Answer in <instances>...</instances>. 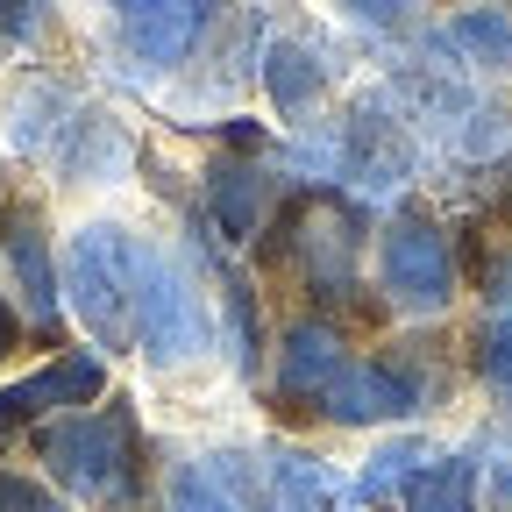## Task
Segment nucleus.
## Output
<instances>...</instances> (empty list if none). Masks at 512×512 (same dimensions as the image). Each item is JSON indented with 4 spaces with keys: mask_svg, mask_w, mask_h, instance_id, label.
I'll return each mask as SVG.
<instances>
[{
    "mask_svg": "<svg viewBox=\"0 0 512 512\" xmlns=\"http://www.w3.org/2000/svg\"><path fill=\"white\" fill-rule=\"evenodd\" d=\"M207 22H214V0H121V36L150 72H171Z\"/></svg>",
    "mask_w": 512,
    "mask_h": 512,
    "instance_id": "39448f33",
    "label": "nucleus"
},
{
    "mask_svg": "<svg viewBox=\"0 0 512 512\" xmlns=\"http://www.w3.org/2000/svg\"><path fill=\"white\" fill-rule=\"evenodd\" d=\"M64 292H72V313L86 328L107 349H121L136 328V242L121 228H79L72 256H64Z\"/></svg>",
    "mask_w": 512,
    "mask_h": 512,
    "instance_id": "f257e3e1",
    "label": "nucleus"
},
{
    "mask_svg": "<svg viewBox=\"0 0 512 512\" xmlns=\"http://www.w3.org/2000/svg\"><path fill=\"white\" fill-rule=\"evenodd\" d=\"M349 356H342V342L320 328V320H299V328L285 335V363H278V384L292 399H320L335 384V370H342Z\"/></svg>",
    "mask_w": 512,
    "mask_h": 512,
    "instance_id": "6e6552de",
    "label": "nucleus"
},
{
    "mask_svg": "<svg viewBox=\"0 0 512 512\" xmlns=\"http://www.w3.org/2000/svg\"><path fill=\"white\" fill-rule=\"evenodd\" d=\"M384 292L406 313H441L456 292V264H448V242L427 221H399L384 235Z\"/></svg>",
    "mask_w": 512,
    "mask_h": 512,
    "instance_id": "20e7f679",
    "label": "nucleus"
},
{
    "mask_svg": "<svg viewBox=\"0 0 512 512\" xmlns=\"http://www.w3.org/2000/svg\"><path fill=\"white\" fill-rule=\"evenodd\" d=\"M50 470L86 498H128V413H86L43 434Z\"/></svg>",
    "mask_w": 512,
    "mask_h": 512,
    "instance_id": "7ed1b4c3",
    "label": "nucleus"
},
{
    "mask_svg": "<svg viewBox=\"0 0 512 512\" xmlns=\"http://www.w3.org/2000/svg\"><path fill=\"white\" fill-rule=\"evenodd\" d=\"M491 505H498V512H512V456H498V463H491Z\"/></svg>",
    "mask_w": 512,
    "mask_h": 512,
    "instance_id": "5701e85b",
    "label": "nucleus"
},
{
    "mask_svg": "<svg viewBox=\"0 0 512 512\" xmlns=\"http://www.w3.org/2000/svg\"><path fill=\"white\" fill-rule=\"evenodd\" d=\"M171 512H235V498L214 477V463H185L178 484H171Z\"/></svg>",
    "mask_w": 512,
    "mask_h": 512,
    "instance_id": "f3484780",
    "label": "nucleus"
},
{
    "mask_svg": "<svg viewBox=\"0 0 512 512\" xmlns=\"http://www.w3.org/2000/svg\"><path fill=\"white\" fill-rule=\"evenodd\" d=\"M264 192H271V178L256 164H221L214 171V221H221L228 242L256 235V221H264Z\"/></svg>",
    "mask_w": 512,
    "mask_h": 512,
    "instance_id": "9d476101",
    "label": "nucleus"
},
{
    "mask_svg": "<svg viewBox=\"0 0 512 512\" xmlns=\"http://www.w3.org/2000/svg\"><path fill=\"white\" fill-rule=\"evenodd\" d=\"M0 512H64L57 498H43L36 484H22V477H0Z\"/></svg>",
    "mask_w": 512,
    "mask_h": 512,
    "instance_id": "412c9836",
    "label": "nucleus"
},
{
    "mask_svg": "<svg viewBox=\"0 0 512 512\" xmlns=\"http://www.w3.org/2000/svg\"><path fill=\"white\" fill-rule=\"evenodd\" d=\"M406 512H477V456H441L406 484Z\"/></svg>",
    "mask_w": 512,
    "mask_h": 512,
    "instance_id": "f8f14e48",
    "label": "nucleus"
},
{
    "mask_svg": "<svg viewBox=\"0 0 512 512\" xmlns=\"http://www.w3.org/2000/svg\"><path fill=\"white\" fill-rule=\"evenodd\" d=\"M57 164L72 171V178H86V185H93V178L107 185V178L128 164V136H121L114 121H72V143L57 150Z\"/></svg>",
    "mask_w": 512,
    "mask_h": 512,
    "instance_id": "ddd939ff",
    "label": "nucleus"
},
{
    "mask_svg": "<svg viewBox=\"0 0 512 512\" xmlns=\"http://www.w3.org/2000/svg\"><path fill=\"white\" fill-rule=\"evenodd\" d=\"M356 512H363V505H356Z\"/></svg>",
    "mask_w": 512,
    "mask_h": 512,
    "instance_id": "393cba45",
    "label": "nucleus"
},
{
    "mask_svg": "<svg viewBox=\"0 0 512 512\" xmlns=\"http://www.w3.org/2000/svg\"><path fill=\"white\" fill-rule=\"evenodd\" d=\"M456 43L477 50L484 64H512V22H505V15H484V8L456 15Z\"/></svg>",
    "mask_w": 512,
    "mask_h": 512,
    "instance_id": "a211bd4d",
    "label": "nucleus"
},
{
    "mask_svg": "<svg viewBox=\"0 0 512 512\" xmlns=\"http://www.w3.org/2000/svg\"><path fill=\"white\" fill-rule=\"evenodd\" d=\"M8 264H15V285H22L29 320L50 335V328H57V278H50V249H43V235H36L29 221L8 235Z\"/></svg>",
    "mask_w": 512,
    "mask_h": 512,
    "instance_id": "9b49d317",
    "label": "nucleus"
},
{
    "mask_svg": "<svg viewBox=\"0 0 512 512\" xmlns=\"http://www.w3.org/2000/svg\"><path fill=\"white\" fill-rule=\"evenodd\" d=\"M264 79H271L278 114H306L320 100V86H328V57H320L313 43H271L264 50Z\"/></svg>",
    "mask_w": 512,
    "mask_h": 512,
    "instance_id": "1a4fd4ad",
    "label": "nucleus"
},
{
    "mask_svg": "<svg viewBox=\"0 0 512 512\" xmlns=\"http://www.w3.org/2000/svg\"><path fill=\"white\" fill-rule=\"evenodd\" d=\"M349 15H363V22H377V29H392V22H406V0H342Z\"/></svg>",
    "mask_w": 512,
    "mask_h": 512,
    "instance_id": "4be33fe9",
    "label": "nucleus"
},
{
    "mask_svg": "<svg viewBox=\"0 0 512 512\" xmlns=\"http://www.w3.org/2000/svg\"><path fill=\"white\" fill-rule=\"evenodd\" d=\"M43 15H50V0H0V29H8L15 43H29L43 29Z\"/></svg>",
    "mask_w": 512,
    "mask_h": 512,
    "instance_id": "6ab92c4d",
    "label": "nucleus"
},
{
    "mask_svg": "<svg viewBox=\"0 0 512 512\" xmlns=\"http://www.w3.org/2000/svg\"><path fill=\"white\" fill-rule=\"evenodd\" d=\"M136 328L157 363H185L207 349V306L192 292V278L157 249H136Z\"/></svg>",
    "mask_w": 512,
    "mask_h": 512,
    "instance_id": "f03ea898",
    "label": "nucleus"
},
{
    "mask_svg": "<svg viewBox=\"0 0 512 512\" xmlns=\"http://www.w3.org/2000/svg\"><path fill=\"white\" fill-rule=\"evenodd\" d=\"M491 320H498V328H491V342H512V256L491 271Z\"/></svg>",
    "mask_w": 512,
    "mask_h": 512,
    "instance_id": "aec40b11",
    "label": "nucleus"
},
{
    "mask_svg": "<svg viewBox=\"0 0 512 512\" xmlns=\"http://www.w3.org/2000/svg\"><path fill=\"white\" fill-rule=\"evenodd\" d=\"M491 384L512 399V342H491Z\"/></svg>",
    "mask_w": 512,
    "mask_h": 512,
    "instance_id": "b1692460",
    "label": "nucleus"
},
{
    "mask_svg": "<svg viewBox=\"0 0 512 512\" xmlns=\"http://www.w3.org/2000/svg\"><path fill=\"white\" fill-rule=\"evenodd\" d=\"M356 235L342 228V221H313V235H306V264H313V285L320 292H349V278H356Z\"/></svg>",
    "mask_w": 512,
    "mask_h": 512,
    "instance_id": "2eb2a0df",
    "label": "nucleus"
},
{
    "mask_svg": "<svg viewBox=\"0 0 512 512\" xmlns=\"http://www.w3.org/2000/svg\"><path fill=\"white\" fill-rule=\"evenodd\" d=\"M420 406V384L399 370H377V363H342L335 384L320 392V413L342 420V427H370V420H406Z\"/></svg>",
    "mask_w": 512,
    "mask_h": 512,
    "instance_id": "423d86ee",
    "label": "nucleus"
},
{
    "mask_svg": "<svg viewBox=\"0 0 512 512\" xmlns=\"http://www.w3.org/2000/svg\"><path fill=\"white\" fill-rule=\"evenodd\" d=\"M271 484H278V512H320L335 498V477L299 448H271Z\"/></svg>",
    "mask_w": 512,
    "mask_h": 512,
    "instance_id": "4468645a",
    "label": "nucleus"
},
{
    "mask_svg": "<svg viewBox=\"0 0 512 512\" xmlns=\"http://www.w3.org/2000/svg\"><path fill=\"white\" fill-rule=\"evenodd\" d=\"M100 384H107V363L93 349H79V356H64L57 370L15 384V392H0V427H15V420H29L43 406H86V399H100Z\"/></svg>",
    "mask_w": 512,
    "mask_h": 512,
    "instance_id": "0eeeda50",
    "label": "nucleus"
},
{
    "mask_svg": "<svg viewBox=\"0 0 512 512\" xmlns=\"http://www.w3.org/2000/svg\"><path fill=\"white\" fill-rule=\"evenodd\" d=\"M427 470V441H392V448H377L370 470L356 477V498H384V491H406L413 477Z\"/></svg>",
    "mask_w": 512,
    "mask_h": 512,
    "instance_id": "dca6fc26",
    "label": "nucleus"
}]
</instances>
